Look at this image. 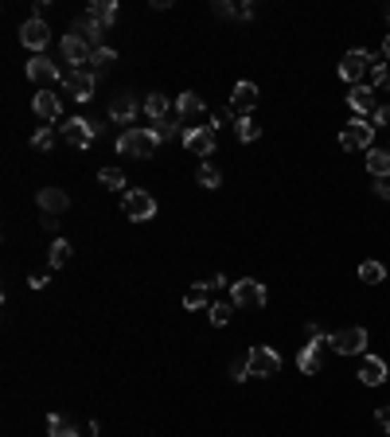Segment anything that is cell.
Segmentation results:
<instances>
[{
  "label": "cell",
  "instance_id": "obj_5",
  "mask_svg": "<svg viewBox=\"0 0 390 437\" xmlns=\"http://www.w3.org/2000/svg\"><path fill=\"white\" fill-rule=\"evenodd\" d=\"M230 301H234L238 309H262V304H265V289H262V281H254V278L230 281Z\"/></svg>",
  "mask_w": 390,
  "mask_h": 437
},
{
  "label": "cell",
  "instance_id": "obj_8",
  "mask_svg": "<svg viewBox=\"0 0 390 437\" xmlns=\"http://www.w3.org/2000/svg\"><path fill=\"white\" fill-rule=\"evenodd\" d=\"M27 78H32L39 90H55V86H63V78H67V75H59V67H55L51 59L35 55V59L27 63Z\"/></svg>",
  "mask_w": 390,
  "mask_h": 437
},
{
  "label": "cell",
  "instance_id": "obj_33",
  "mask_svg": "<svg viewBox=\"0 0 390 437\" xmlns=\"http://www.w3.org/2000/svg\"><path fill=\"white\" fill-rule=\"evenodd\" d=\"M386 278V269L379 266V261H363L359 266V281H367V285H375V281H382Z\"/></svg>",
  "mask_w": 390,
  "mask_h": 437
},
{
  "label": "cell",
  "instance_id": "obj_36",
  "mask_svg": "<svg viewBox=\"0 0 390 437\" xmlns=\"http://www.w3.org/2000/svg\"><path fill=\"white\" fill-rule=\"evenodd\" d=\"M153 133L161 141H172V137H180V121H161V125H153Z\"/></svg>",
  "mask_w": 390,
  "mask_h": 437
},
{
  "label": "cell",
  "instance_id": "obj_30",
  "mask_svg": "<svg viewBox=\"0 0 390 437\" xmlns=\"http://www.w3.org/2000/svg\"><path fill=\"white\" fill-rule=\"evenodd\" d=\"M234 133H238V141H258L262 125H258L254 118H234Z\"/></svg>",
  "mask_w": 390,
  "mask_h": 437
},
{
  "label": "cell",
  "instance_id": "obj_13",
  "mask_svg": "<svg viewBox=\"0 0 390 437\" xmlns=\"http://www.w3.org/2000/svg\"><path fill=\"white\" fill-rule=\"evenodd\" d=\"M258 106V86L254 82H238L230 90V113L234 118H250V109Z\"/></svg>",
  "mask_w": 390,
  "mask_h": 437
},
{
  "label": "cell",
  "instance_id": "obj_6",
  "mask_svg": "<svg viewBox=\"0 0 390 437\" xmlns=\"http://www.w3.org/2000/svg\"><path fill=\"white\" fill-rule=\"evenodd\" d=\"M246 367H250V375L254 378H270V375H277L281 371V355L273 352V347H250V355H246Z\"/></svg>",
  "mask_w": 390,
  "mask_h": 437
},
{
  "label": "cell",
  "instance_id": "obj_43",
  "mask_svg": "<svg viewBox=\"0 0 390 437\" xmlns=\"http://www.w3.org/2000/svg\"><path fill=\"white\" fill-rule=\"evenodd\" d=\"M47 281H51V278H47V273H32V278H27V285H32V289H43V285H47Z\"/></svg>",
  "mask_w": 390,
  "mask_h": 437
},
{
  "label": "cell",
  "instance_id": "obj_24",
  "mask_svg": "<svg viewBox=\"0 0 390 437\" xmlns=\"http://www.w3.org/2000/svg\"><path fill=\"white\" fill-rule=\"evenodd\" d=\"M90 16L98 20L102 27H113V24H118V0H94Z\"/></svg>",
  "mask_w": 390,
  "mask_h": 437
},
{
  "label": "cell",
  "instance_id": "obj_31",
  "mask_svg": "<svg viewBox=\"0 0 390 437\" xmlns=\"http://www.w3.org/2000/svg\"><path fill=\"white\" fill-rule=\"evenodd\" d=\"M184 309H207V281L187 289V293H184Z\"/></svg>",
  "mask_w": 390,
  "mask_h": 437
},
{
  "label": "cell",
  "instance_id": "obj_48",
  "mask_svg": "<svg viewBox=\"0 0 390 437\" xmlns=\"http://www.w3.org/2000/svg\"><path fill=\"white\" fill-rule=\"evenodd\" d=\"M386 437H390V433H386Z\"/></svg>",
  "mask_w": 390,
  "mask_h": 437
},
{
  "label": "cell",
  "instance_id": "obj_39",
  "mask_svg": "<svg viewBox=\"0 0 390 437\" xmlns=\"http://www.w3.org/2000/svg\"><path fill=\"white\" fill-rule=\"evenodd\" d=\"M230 378H234V383H242V378H250V367H246V359H234V363H230Z\"/></svg>",
  "mask_w": 390,
  "mask_h": 437
},
{
  "label": "cell",
  "instance_id": "obj_16",
  "mask_svg": "<svg viewBox=\"0 0 390 437\" xmlns=\"http://www.w3.org/2000/svg\"><path fill=\"white\" fill-rule=\"evenodd\" d=\"M102 32H106V27L98 24V20L90 16V12H86V16H78L75 24H70V32H67V35H75V39L90 43V47H102Z\"/></svg>",
  "mask_w": 390,
  "mask_h": 437
},
{
  "label": "cell",
  "instance_id": "obj_19",
  "mask_svg": "<svg viewBox=\"0 0 390 437\" xmlns=\"http://www.w3.org/2000/svg\"><path fill=\"white\" fill-rule=\"evenodd\" d=\"M35 199H39V207L47 211V215H63V211L70 207V195L63 192V187H39Z\"/></svg>",
  "mask_w": 390,
  "mask_h": 437
},
{
  "label": "cell",
  "instance_id": "obj_37",
  "mask_svg": "<svg viewBox=\"0 0 390 437\" xmlns=\"http://www.w3.org/2000/svg\"><path fill=\"white\" fill-rule=\"evenodd\" d=\"M211 12H215V16H222V20H230V16H238V4H230V0H215Z\"/></svg>",
  "mask_w": 390,
  "mask_h": 437
},
{
  "label": "cell",
  "instance_id": "obj_12",
  "mask_svg": "<svg viewBox=\"0 0 390 437\" xmlns=\"http://www.w3.org/2000/svg\"><path fill=\"white\" fill-rule=\"evenodd\" d=\"M20 43H24L27 51H43L47 43H51V27H47V20H24V27H20Z\"/></svg>",
  "mask_w": 390,
  "mask_h": 437
},
{
  "label": "cell",
  "instance_id": "obj_4",
  "mask_svg": "<svg viewBox=\"0 0 390 437\" xmlns=\"http://www.w3.org/2000/svg\"><path fill=\"white\" fill-rule=\"evenodd\" d=\"M121 211H125V218H133V223H149V218L156 215V199L149 192H125L121 195Z\"/></svg>",
  "mask_w": 390,
  "mask_h": 437
},
{
  "label": "cell",
  "instance_id": "obj_21",
  "mask_svg": "<svg viewBox=\"0 0 390 437\" xmlns=\"http://www.w3.org/2000/svg\"><path fill=\"white\" fill-rule=\"evenodd\" d=\"M367 172L375 180H390V149H367Z\"/></svg>",
  "mask_w": 390,
  "mask_h": 437
},
{
  "label": "cell",
  "instance_id": "obj_14",
  "mask_svg": "<svg viewBox=\"0 0 390 437\" xmlns=\"http://www.w3.org/2000/svg\"><path fill=\"white\" fill-rule=\"evenodd\" d=\"M137 109H144L141 101H137V94L121 90V94H113V101H110V118L118 121V125H129V121L137 118Z\"/></svg>",
  "mask_w": 390,
  "mask_h": 437
},
{
  "label": "cell",
  "instance_id": "obj_28",
  "mask_svg": "<svg viewBox=\"0 0 390 437\" xmlns=\"http://www.w3.org/2000/svg\"><path fill=\"white\" fill-rule=\"evenodd\" d=\"M195 180H199L203 187H211V192H215V187H222V172L215 168L211 160H203V164H199V172H195Z\"/></svg>",
  "mask_w": 390,
  "mask_h": 437
},
{
  "label": "cell",
  "instance_id": "obj_44",
  "mask_svg": "<svg viewBox=\"0 0 390 437\" xmlns=\"http://www.w3.org/2000/svg\"><path fill=\"white\" fill-rule=\"evenodd\" d=\"M375 195H379V199H390V180H379V184H375Z\"/></svg>",
  "mask_w": 390,
  "mask_h": 437
},
{
  "label": "cell",
  "instance_id": "obj_23",
  "mask_svg": "<svg viewBox=\"0 0 390 437\" xmlns=\"http://www.w3.org/2000/svg\"><path fill=\"white\" fill-rule=\"evenodd\" d=\"M348 101H351V109H359V113H375V109H379V106H375V90H371V86H363V82L348 90Z\"/></svg>",
  "mask_w": 390,
  "mask_h": 437
},
{
  "label": "cell",
  "instance_id": "obj_3",
  "mask_svg": "<svg viewBox=\"0 0 390 437\" xmlns=\"http://www.w3.org/2000/svg\"><path fill=\"white\" fill-rule=\"evenodd\" d=\"M375 70V55L371 51H348V55H344V63H339V78H344V82H351V86H359L363 82L367 75H371Z\"/></svg>",
  "mask_w": 390,
  "mask_h": 437
},
{
  "label": "cell",
  "instance_id": "obj_18",
  "mask_svg": "<svg viewBox=\"0 0 390 437\" xmlns=\"http://www.w3.org/2000/svg\"><path fill=\"white\" fill-rule=\"evenodd\" d=\"M184 149L191 152V156H211L215 152V129H191V133H184Z\"/></svg>",
  "mask_w": 390,
  "mask_h": 437
},
{
  "label": "cell",
  "instance_id": "obj_20",
  "mask_svg": "<svg viewBox=\"0 0 390 437\" xmlns=\"http://www.w3.org/2000/svg\"><path fill=\"white\" fill-rule=\"evenodd\" d=\"M35 113H39L43 121H55V118H63V101H59V94L55 90H39L35 94Z\"/></svg>",
  "mask_w": 390,
  "mask_h": 437
},
{
  "label": "cell",
  "instance_id": "obj_15",
  "mask_svg": "<svg viewBox=\"0 0 390 437\" xmlns=\"http://www.w3.org/2000/svg\"><path fill=\"white\" fill-rule=\"evenodd\" d=\"M356 375L363 387H382V383H386V359H382V355H363Z\"/></svg>",
  "mask_w": 390,
  "mask_h": 437
},
{
  "label": "cell",
  "instance_id": "obj_17",
  "mask_svg": "<svg viewBox=\"0 0 390 437\" xmlns=\"http://www.w3.org/2000/svg\"><path fill=\"white\" fill-rule=\"evenodd\" d=\"M59 51H63V59H67V63H75V70H78V67H90V55H94L90 43L75 39V35H63Z\"/></svg>",
  "mask_w": 390,
  "mask_h": 437
},
{
  "label": "cell",
  "instance_id": "obj_47",
  "mask_svg": "<svg viewBox=\"0 0 390 437\" xmlns=\"http://www.w3.org/2000/svg\"><path fill=\"white\" fill-rule=\"evenodd\" d=\"M386 16H390V12H386Z\"/></svg>",
  "mask_w": 390,
  "mask_h": 437
},
{
  "label": "cell",
  "instance_id": "obj_26",
  "mask_svg": "<svg viewBox=\"0 0 390 437\" xmlns=\"http://www.w3.org/2000/svg\"><path fill=\"white\" fill-rule=\"evenodd\" d=\"M47 433L51 437H78V426L67 414H51V418H47Z\"/></svg>",
  "mask_w": 390,
  "mask_h": 437
},
{
  "label": "cell",
  "instance_id": "obj_32",
  "mask_svg": "<svg viewBox=\"0 0 390 437\" xmlns=\"http://www.w3.org/2000/svg\"><path fill=\"white\" fill-rule=\"evenodd\" d=\"M110 63H118V51H113V47H94V55H90L94 70H106Z\"/></svg>",
  "mask_w": 390,
  "mask_h": 437
},
{
  "label": "cell",
  "instance_id": "obj_7",
  "mask_svg": "<svg viewBox=\"0 0 390 437\" xmlns=\"http://www.w3.org/2000/svg\"><path fill=\"white\" fill-rule=\"evenodd\" d=\"M94 86H98V75H94L90 67H78V70H70V75L63 78V90H67L75 101H90Z\"/></svg>",
  "mask_w": 390,
  "mask_h": 437
},
{
  "label": "cell",
  "instance_id": "obj_22",
  "mask_svg": "<svg viewBox=\"0 0 390 437\" xmlns=\"http://www.w3.org/2000/svg\"><path fill=\"white\" fill-rule=\"evenodd\" d=\"M168 109H172V101L164 98V94H149V98H144V118L153 121V125L168 121Z\"/></svg>",
  "mask_w": 390,
  "mask_h": 437
},
{
  "label": "cell",
  "instance_id": "obj_10",
  "mask_svg": "<svg viewBox=\"0 0 390 437\" xmlns=\"http://www.w3.org/2000/svg\"><path fill=\"white\" fill-rule=\"evenodd\" d=\"M367 347V328H344V332H336L332 336V352L336 355H359Z\"/></svg>",
  "mask_w": 390,
  "mask_h": 437
},
{
  "label": "cell",
  "instance_id": "obj_42",
  "mask_svg": "<svg viewBox=\"0 0 390 437\" xmlns=\"http://www.w3.org/2000/svg\"><path fill=\"white\" fill-rule=\"evenodd\" d=\"M305 336H308V340H324V328L316 324V320H308V324H305Z\"/></svg>",
  "mask_w": 390,
  "mask_h": 437
},
{
  "label": "cell",
  "instance_id": "obj_38",
  "mask_svg": "<svg viewBox=\"0 0 390 437\" xmlns=\"http://www.w3.org/2000/svg\"><path fill=\"white\" fill-rule=\"evenodd\" d=\"M51 141H55L51 129H39V133L32 137V149H39V152H43V149H51Z\"/></svg>",
  "mask_w": 390,
  "mask_h": 437
},
{
  "label": "cell",
  "instance_id": "obj_41",
  "mask_svg": "<svg viewBox=\"0 0 390 437\" xmlns=\"http://www.w3.org/2000/svg\"><path fill=\"white\" fill-rule=\"evenodd\" d=\"M375 421H379V426L390 433V406H379V410H375Z\"/></svg>",
  "mask_w": 390,
  "mask_h": 437
},
{
  "label": "cell",
  "instance_id": "obj_45",
  "mask_svg": "<svg viewBox=\"0 0 390 437\" xmlns=\"http://www.w3.org/2000/svg\"><path fill=\"white\" fill-rule=\"evenodd\" d=\"M222 285H227V278H222V273H215V278L207 281V289H222Z\"/></svg>",
  "mask_w": 390,
  "mask_h": 437
},
{
  "label": "cell",
  "instance_id": "obj_27",
  "mask_svg": "<svg viewBox=\"0 0 390 437\" xmlns=\"http://www.w3.org/2000/svg\"><path fill=\"white\" fill-rule=\"evenodd\" d=\"M70 250H75V246L67 242V238H55L51 242V250H47V266L51 269H59V266H67V258H70Z\"/></svg>",
  "mask_w": 390,
  "mask_h": 437
},
{
  "label": "cell",
  "instance_id": "obj_25",
  "mask_svg": "<svg viewBox=\"0 0 390 437\" xmlns=\"http://www.w3.org/2000/svg\"><path fill=\"white\" fill-rule=\"evenodd\" d=\"M199 113H203V98H199V94H180L176 98V118H199Z\"/></svg>",
  "mask_w": 390,
  "mask_h": 437
},
{
  "label": "cell",
  "instance_id": "obj_35",
  "mask_svg": "<svg viewBox=\"0 0 390 437\" xmlns=\"http://www.w3.org/2000/svg\"><path fill=\"white\" fill-rule=\"evenodd\" d=\"M98 180H102L106 187H113V192H118V187H125V176H121L118 168H102V172H98Z\"/></svg>",
  "mask_w": 390,
  "mask_h": 437
},
{
  "label": "cell",
  "instance_id": "obj_1",
  "mask_svg": "<svg viewBox=\"0 0 390 437\" xmlns=\"http://www.w3.org/2000/svg\"><path fill=\"white\" fill-rule=\"evenodd\" d=\"M156 144H161V137H156L153 129H125V133L118 137V152L121 156H133V160L153 156Z\"/></svg>",
  "mask_w": 390,
  "mask_h": 437
},
{
  "label": "cell",
  "instance_id": "obj_2",
  "mask_svg": "<svg viewBox=\"0 0 390 437\" xmlns=\"http://www.w3.org/2000/svg\"><path fill=\"white\" fill-rule=\"evenodd\" d=\"M339 149L344 152H356V149H375V125L367 118H356L344 125V133H339Z\"/></svg>",
  "mask_w": 390,
  "mask_h": 437
},
{
  "label": "cell",
  "instance_id": "obj_11",
  "mask_svg": "<svg viewBox=\"0 0 390 437\" xmlns=\"http://www.w3.org/2000/svg\"><path fill=\"white\" fill-rule=\"evenodd\" d=\"M94 137H98V129H94L86 118H70V121H63V141L75 144V149H90Z\"/></svg>",
  "mask_w": 390,
  "mask_h": 437
},
{
  "label": "cell",
  "instance_id": "obj_9",
  "mask_svg": "<svg viewBox=\"0 0 390 437\" xmlns=\"http://www.w3.org/2000/svg\"><path fill=\"white\" fill-rule=\"evenodd\" d=\"M332 347V336H324V340H308L305 347H301V355H297V367L305 371V375H316V371L324 367V352Z\"/></svg>",
  "mask_w": 390,
  "mask_h": 437
},
{
  "label": "cell",
  "instance_id": "obj_46",
  "mask_svg": "<svg viewBox=\"0 0 390 437\" xmlns=\"http://www.w3.org/2000/svg\"><path fill=\"white\" fill-rule=\"evenodd\" d=\"M382 55H386V59H390V35H386V39H382Z\"/></svg>",
  "mask_w": 390,
  "mask_h": 437
},
{
  "label": "cell",
  "instance_id": "obj_34",
  "mask_svg": "<svg viewBox=\"0 0 390 437\" xmlns=\"http://www.w3.org/2000/svg\"><path fill=\"white\" fill-rule=\"evenodd\" d=\"M371 90H386L390 86V70H386V63H375V70H371Z\"/></svg>",
  "mask_w": 390,
  "mask_h": 437
},
{
  "label": "cell",
  "instance_id": "obj_40",
  "mask_svg": "<svg viewBox=\"0 0 390 437\" xmlns=\"http://www.w3.org/2000/svg\"><path fill=\"white\" fill-rule=\"evenodd\" d=\"M371 125H386V129H390V106H379V109H375V121H371Z\"/></svg>",
  "mask_w": 390,
  "mask_h": 437
},
{
  "label": "cell",
  "instance_id": "obj_29",
  "mask_svg": "<svg viewBox=\"0 0 390 437\" xmlns=\"http://www.w3.org/2000/svg\"><path fill=\"white\" fill-rule=\"evenodd\" d=\"M207 312H211V324H215V328H227L230 316H234V301H215Z\"/></svg>",
  "mask_w": 390,
  "mask_h": 437
}]
</instances>
